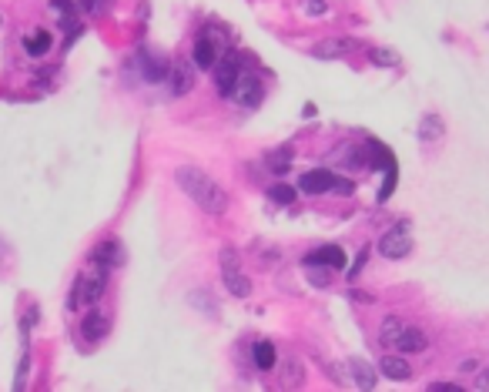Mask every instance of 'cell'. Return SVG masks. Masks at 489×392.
Instances as JSON below:
<instances>
[{"label": "cell", "mask_w": 489, "mask_h": 392, "mask_svg": "<svg viewBox=\"0 0 489 392\" xmlns=\"http://www.w3.org/2000/svg\"><path fill=\"white\" fill-rule=\"evenodd\" d=\"M402 329H406V322H402L399 316H389L383 325H379V339H383L385 346H392V342L399 339V332H402Z\"/></svg>", "instance_id": "7402d4cb"}, {"label": "cell", "mask_w": 489, "mask_h": 392, "mask_svg": "<svg viewBox=\"0 0 489 392\" xmlns=\"http://www.w3.org/2000/svg\"><path fill=\"white\" fill-rule=\"evenodd\" d=\"M443 121L436 118V114H426V118H422V124H419V137H422V141H439V137H443Z\"/></svg>", "instance_id": "44dd1931"}, {"label": "cell", "mask_w": 489, "mask_h": 392, "mask_svg": "<svg viewBox=\"0 0 489 392\" xmlns=\"http://www.w3.org/2000/svg\"><path fill=\"white\" fill-rule=\"evenodd\" d=\"M392 346H396L402 356H415V352H426L429 349V335L422 329H415V325H406V329L399 332V339Z\"/></svg>", "instance_id": "30bf717a"}, {"label": "cell", "mask_w": 489, "mask_h": 392, "mask_svg": "<svg viewBox=\"0 0 489 392\" xmlns=\"http://www.w3.org/2000/svg\"><path fill=\"white\" fill-rule=\"evenodd\" d=\"M352 50H355V37H342V34H336V37H325V41H319V44L312 47V58L342 60V58H349Z\"/></svg>", "instance_id": "52a82bcc"}, {"label": "cell", "mask_w": 489, "mask_h": 392, "mask_svg": "<svg viewBox=\"0 0 489 392\" xmlns=\"http://www.w3.org/2000/svg\"><path fill=\"white\" fill-rule=\"evenodd\" d=\"M54 44V37H50V30H37L31 37H24V50L31 54V58H44L47 50Z\"/></svg>", "instance_id": "d6986e66"}, {"label": "cell", "mask_w": 489, "mask_h": 392, "mask_svg": "<svg viewBox=\"0 0 489 392\" xmlns=\"http://www.w3.org/2000/svg\"><path fill=\"white\" fill-rule=\"evenodd\" d=\"M191 60H195V67H201V71H214V64L221 60V50H218V44L212 41V34H201L198 41H195Z\"/></svg>", "instance_id": "9c48e42d"}, {"label": "cell", "mask_w": 489, "mask_h": 392, "mask_svg": "<svg viewBox=\"0 0 489 392\" xmlns=\"http://www.w3.org/2000/svg\"><path fill=\"white\" fill-rule=\"evenodd\" d=\"M476 386H479V389H489V369L483 372V376H479V382H476Z\"/></svg>", "instance_id": "f1b7e54d"}, {"label": "cell", "mask_w": 489, "mask_h": 392, "mask_svg": "<svg viewBox=\"0 0 489 392\" xmlns=\"http://www.w3.org/2000/svg\"><path fill=\"white\" fill-rule=\"evenodd\" d=\"M349 372L355 379V389H376V372H372V365L362 359H349Z\"/></svg>", "instance_id": "ac0fdd59"}, {"label": "cell", "mask_w": 489, "mask_h": 392, "mask_svg": "<svg viewBox=\"0 0 489 392\" xmlns=\"http://www.w3.org/2000/svg\"><path fill=\"white\" fill-rule=\"evenodd\" d=\"M77 7H84V11H97V7H101V0H77Z\"/></svg>", "instance_id": "83f0119b"}, {"label": "cell", "mask_w": 489, "mask_h": 392, "mask_svg": "<svg viewBox=\"0 0 489 392\" xmlns=\"http://www.w3.org/2000/svg\"><path fill=\"white\" fill-rule=\"evenodd\" d=\"M0 27H4V14H0Z\"/></svg>", "instance_id": "f546056e"}, {"label": "cell", "mask_w": 489, "mask_h": 392, "mask_svg": "<svg viewBox=\"0 0 489 392\" xmlns=\"http://www.w3.org/2000/svg\"><path fill=\"white\" fill-rule=\"evenodd\" d=\"M141 74L148 84H161L171 77V64H165V58H154V54H144V64H141Z\"/></svg>", "instance_id": "9a60e30c"}, {"label": "cell", "mask_w": 489, "mask_h": 392, "mask_svg": "<svg viewBox=\"0 0 489 392\" xmlns=\"http://www.w3.org/2000/svg\"><path fill=\"white\" fill-rule=\"evenodd\" d=\"M302 14L305 17H325L329 14V0H302Z\"/></svg>", "instance_id": "cb8c5ba5"}, {"label": "cell", "mask_w": 489, "mask_h": 392, "mask_svg": "<svg viewBox=\"0 0 489 392\" xmlns=\"http://www.w3.org/2000/svg\"><path fill=\"white\" fill-rule=\"evenodd\" d=\"M174 184L184 191V198H191L205 215L212 218H221L228 211V191L218 184L214 178H208L201 168H191V165H181L174 171Z\"/></svg>", "instance_id": "6da1fadb"}, {"label": "cell", "mask_w": 489, "mask_h": 392, "mask_svg": "<svg viewBox=\"0 0 489 392\" xmlns=\"http://www.w3.org/2000/svg\"><path fill=\"white\" fill-rule=\"evenodd\" d=\"M218 262H221L225 288H228L235 299H248V295H252V282H248V275H245L242 265H238V252H235V248H221Z\"/></svg>", "instance_id": "3957f363"}, {"label": "cell", "mask_w": 489, "mask_h": 392, "mask_svg": "<svg viewBox=\"0 0 489 392\" xmlns=\"http://www.w3.org/2000/svg\"><path fill=\"white\" fill-rule=\"evenodd\" d=\"M291 158H295V151L291 148H278V151H272L268 158H265V165L272 168V175H285L291 168Z\"/></svg>", "instance_id": "ffe728a7"}, {"label": "cell", "mask_w": 489, "mask_h": 392, "mask_svg": "<svg viewBox=\"0 0 489 392\" xmlns=\"http://www.w3.org/2000/svg\"><path fill=\"white\" fill-rule=\"evenodd\" d=\"M107 288V269L97 265V271H84L77 275V282L71 285V295H67V309H88V305H97L101 295Z\"/></svg>", "instance_id": "7a4b0ae2"}, {"label": "cell", "mask_w": 489, "mask_h": 392, "mask_svg": "<svg viewBox=\"0 0 489 392\" xmlns=\"http://www.w3.org/2000/svg\"><path fill=\"white\" fill-rule=\"evenodd\" d=\"M429 392H462V386H453V382H432Z\"/></svg>", "instance_id": "4316f807"}, {"label": "cell", "mask_w": 489, "mask_h": 392, "mask_svg": "<svg viewBox=\"0 0 489 392\" xmlns=\"http://www.w3.org/2000/svg\"><path fill=\"white\" fill-rule=\"evenodd\" d=\"M245 74V64L235 54H225V58L214 64V88H218V94L221 97H231V90H235V84H238V77Z\"/></svg>", "instance_id": "8992f818"}, {"label": "cell", "mask_w": 489, "mask_h": 392, "mask_svg": "<svg viewBox=\"0 0 489 392\" xmlns=\"http://www.w3.org/2000/svg\"><path fill=\"white\" fill-rule=\"evenodd\" d=\"M369 58L376 60L379 67H396V64H399V54H396V50H389V47H372V50H369Z\"/></svg>", "instance_id": "603a6c76"}, {"label": "cell", "mask_w": 489, "mask_h": 392, "mask_svg": "<svg viewBox=\"0 0 489 392\" xmlns=\"http://www.w3.org/2000/svg\"><path fill=\"white\" fill-rule=\"evenodd\" d=\"M379 369H383V376L392 379V382L413 379V365H409L406 359H399V356H385V359H379Z\"/></svg>", "instance_id": "e0dca14e"}, {"label": "cell", "mask_w": 489, "mask_h": 392, "mask_svg": "<svg viewBox=\"0 0 489 392\" xmlns=\"http://www.w3.org/2000/svg\"><path fill=\"white\" fill-rule=\"evenodd\" d=\"M345 252L342 248H336V245H325V248H319V252H312V255H305V265H329V269H345Z\"/></svg>", "instance_id": "5bb4252c"}, {"label": "cell", "mask_w": 489, "mask_h": 392, "mask_svg": "<svg viewBox=\"0 0 489 392\" xmlns=\"http://www.w3.org/2000/svg\"><path fill=\"white\" fill-rule=\"evenodd\" d=\"M268 195L275 198L278 205H291V201L298 198V191H295V188H289V184H275V188H272Z\"/></svg>", "instance_id": "d4e9b609"}, {"label": "cell", "mask_w": 489, "mask_h": 392, "mask_svg": "<svg viewBox=\"0 0 489 392\" xmlns=\"http://www.w3.org/2000/svg\"><path fill=\"white\" fill-rule=\"evenodd\" d=\"M291 382V389H298L302 386V362L298 359H291L289 362V369H285V386Z\"/></svg>", "instance_id": "484cf974"}, {"label": "cell", "mask_w": 489, "mask_h": 392, "mask_svg": "<svg viewBox=\"0 0 489 392\" xmlns=\"http://www.w3.org/2000/svg\"><path fill=\"white\" fill-rule=\"evenodd\" d=\"M231 97H235L242 107H259L261 97H265V84H261V77L242 74V77H238V84H235V90H231Z\"/></svg>", "instance_id": "ba28073f"}, {"label": "cell", "mask_w": 489, "mask_h": 392, "mask_svg": "<svg viewBox=\"0 0 489 392\" xmlns=\"http://www.w3.org/2000/svg\"><path fill=\"white\" fill-rule=\"evenodd\" d=\"M298 188L305 191V195H325V191H352V181H342L336 178L332 171H325V168H315V171H305L302 178H298Z\"/></svg>", "instance_id": "277c9868"}, {"label": "cell", "mask_w": 489, "mask_h": 392, "mask_svg": "<svg viewBox=\"0 0 489 392\" xmlns=\"http://www.w3.org/2000/svg\"><path fill=\"white\" fill-rule=\"evenodd\" d=\"M91 262L94 265H101V269H118L124 262V255H121V241H114V238H107V241H101V245H94V252H91Z\"/></svg>", "instance_id": "7c38bea8"}, {"label": "cell", "mask_w": 489, "mask_h": 392, "mask_svg": "<svg viewBox=\"0 0 489 392\" xmlns=\"http://www.w3.org/2000/svg\"><path fill=\"white\" fill-rule=\"evenodd\" d=\"M252 362H255V369H261V372L275 369V362H278L275 342H268V339H259V342L252 346Z\"/></svg>", "instance_id": "2e32d148"}, {"label": "cell", "mask_w": 489, "mask_h": 392, "mask_svg": "<svg viewBox=\"0 0 489 392\" xmlns=\"http://www.w3.org/2000/svg\"><path fill=\"white\" fill-rule=\"evenodd\" d=\"M195 88V60L191 64H171V94L174 97H181L188 90Z\"/></svg>", "instance_id": "4fadbf2b"}, {"label": "cell", "mask_w": 489, "mask_h": 392, "mask_svg": "<svg viewBox=\"0 0 489 392\" xmlns=\"http://www.w3.org/2000/svg\"><path fill=\"white\" fill-rule=\"evenodd\" d=\"M413 252V238H409V225L406 222H399L396 228H389L383 238H379V255L383 258H406Z\"/></svg>", "instance_id": "5b68a950"}, {"label": "cell", "mask_w": 489, "mask_h": 392, "mask_svg": "<svg viewBox=\"0 0 489 392\" xmlns=\"http://www.w3.org/2000/svg\"><path fill=\"white\" fill-rule=\"evenodd\" d=\"M104 335H107V316L101 309H94V312H88L84 322H81V339H84L88 346H97Z\"/></svg>", "instance_id": "8fae6325"}]
</instances>
